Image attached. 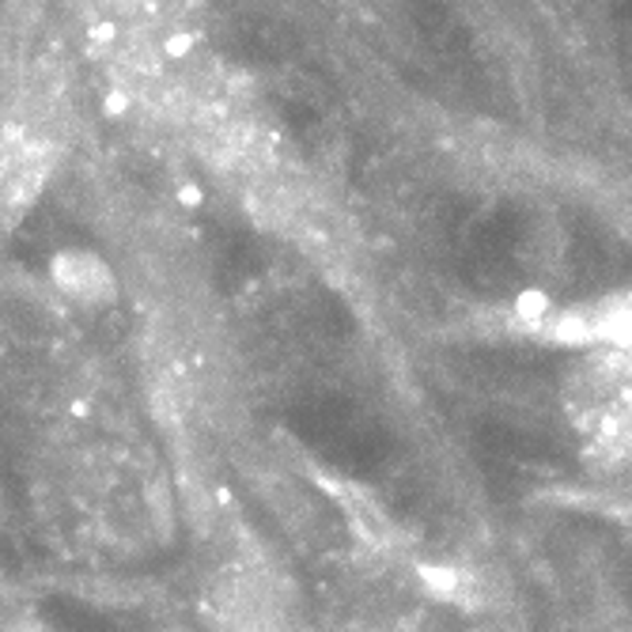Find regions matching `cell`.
I'll return each mask as SVG.
<instances>
[{
  "mask_svg": "<svg viewBox=\"0 0 632 632\" xmlns=\"http://www.w3.org/2000/svg\"><path fill=\"white\" fill-rule=\"evenodd\" d=\"M50 277L69 300L84 307H106L117 300V277L95 250H61L50 261Z\"/></svg>",
  "mask_w": 632,
  "mask_h": 632,
  "instance_id": "obj_1",
  "label": "cell"
},
{
  "mask_svg": "<svg viewBox=\"0 0 632 632\" xmlns=\"http://www.w3.org/2000/svg\"><path fill=\"white\" fill-rule=\"evenodd\" d=\"M8 632H50V629L42 625V621H34V618H23V621H15Z\"/></svg>",
  "mask_w": 632,
  "mask_h": 632,
  "instance_id": "obj_2",
  "label": "cell"
}]
</instances>
